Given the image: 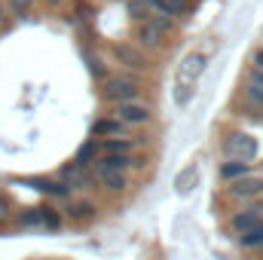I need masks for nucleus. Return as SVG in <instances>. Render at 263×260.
I'll return each instance as SVG.
<instances>
[{"label":"nucleus","instance_id":"obj_1","mask_svg":"<svg viewBox=\"0 0 263 260\" xmlns=\"http://www.w3.org/2000/svg\"><path fill=\"white\" fill-rule=\"evenodd\" d=\"M172 31H175L172 18H162V15L150 12V18L135 22V46H141V49H162Z\"/></svg>","mask_w":263,"mask_h":260},{"label":"nucleus","instance_id":"obj_2","mask_svg":"<svg viewBox=\"0 0 263 260\" xmlns=\"http://www.w3.org/2000/svg\"><path fill=\"white\" fill-rule=\"evenodd\" d=\"M141 95V77L129 73V70H120L114 77H104L101 83V98L110 101V104H123V101H138Z\"/></svg>","mask_w":263,"mask_h":260},{"label":"nucleus","instance_id":"obj_3","mask_svg":"<svg viewBox=\"0 0 263 260\" xmlns=\"http://www.w3.org/2000/svg\"><path fill=\"white\" fill-rule=\"evenodd\" d=\"M12 220H15V227H43V230H62V224H65L62 211H55V208H49V205L15 211Z\"/></svg>","mask_w":263,"mask_h":260},{"label":"nucleus","instance_id":"obj_4","mask_svg":"<svg viewBox=\"0 0 263 260\" xmlns=\"http://www.w3.org/2000/svg\"><path fill=\"white\" fill-rule=\"evenodd\" d=\"M223 153L230 159H239V162H254L257 153H260V144L251 135H227L223 138Z\"/></svg>","mask_w":263,"mask_h":260},{"label":"nucleus","instance_id":"obj_5","mask_svg":"<svg viewBox=\"0 0 263 260\" xmlns=\"http://www.w3.org/2000/svg\"><path fill=\"white\" fill-rule=\"evenodd\" d=\"M114 59L126 67L129 73L150 70V67H153V59H150L141 46H135V43H117V46H114Z\"/></svg>","mask_w":263,"mask_h":260},{"label":"nucleus","instance_id":"obj_6","mask_svg":"<svg viewBox=\"0 0 263 260\" xmlns=\"http://www.w3.org/2000/svg\"><path fill=\"white\" fill-rule=\"evenodd\" d=\"M257 224H263V196L260 199H254L245 211H233V217H230V233L233 236H245V233H251Z\"/></svg>","mask_w":263,"mask_h":260},{"label":"nucleus","instance_id":"obj_7","mask_svg":"<svg viewBox=\"0 0 263 260\" xmlns=\"http://www.w3.org/2000/svg\"><path fill=\"white\" fill-rule=\"evenodd\" d=\"M114 117L123 126H144L153 120V110L144 101H123V104H114Z\"/></svg>","mask_w":263,"mask_h":260},{"label":"nucleus","instance_id":"obj_8","mask_svg":"<svg viewBox=\"0 0 263 260\" xmlns=\"http://www.w3.org/2000/svg\"><path fill=\"white\" fill-rule=\"evenodd\" d=\"M227 196L236 199V202H254V199L263 196V178H254V175L239 178V181L227 184Z\"/></svg>","mask_w":263,"mask_h":260},{"label":"nucleus","instance_id":"obj_9","mask_svg":"<svg viewBox=\"0 0 263 260\" xmlns=\"http://www.w3.org/2000/svg\"><path fill=\"white\" fill-rule=\"evenodd\" d=\"M62 184L70 187V193H83V190H92L95 187V175L89 169H80L77 162H70L62 169Z\"/></svg>","mask_w":263,"mask_h":260},{"label":"nucleus","instance_id":"obj_10","mask_svg":"<svg viewBox=\"0 0 263 260\" xmlns=\"http://www.w3.org/2000/svg\"><path fill=\"white\" fill-rule=\"evenodd\" d=\"M92 175H95V181L107 190V193H126L129 190V175H123V172H114V169H104V165H92Z\"/></svg>","mask_w":263,"mask_h":260},{"label":"nucleus","instance_id":"obj_11","mask_svg":"<svg viewBox=\"0 0 263 260\" xmlns=\"http://www.w3.org/2000/svg\"><path fill=\"white\" fill-rule=\"evenodd\" d=\"M98 165L129 175V172H135V169H144V159H141V156H135V153H101Z\"/></svg>","mask_w":263,"mask_h":260},{"label":"nucleus","instance_id":"obj_12","mask_svg":"<svg viewBox=\"0 0 263 260\" xmlns=\"http://www.w3.org/2000/svg\"><path fill=\"white\" fill-rule=\"evenodd\" d=\"M202 67H205V55H202V52H190V55L184 59L181 70H178V83H184V86H196Z\"/></svg>","mask_w":263,"mask_h":260},{"label":"nucleus","instance_id":"obj_13","mask_svg":"<svg viewBox=\"0 0 263 260\" xmlns=\"http://www.w3.org/2000/svg\"><path fill=\"white\" fill-rule=\"evenodd\" d=\"M126 129H129V126H123L117 117H101V120H95V126H92V138H98V141L126 138Z\"/></svg>","mask_w":263,"mask_h":260},{"label":"nucleus","instance_id":"obj_14","mask_svg":"<svg viewBox=\"0 0 263 260\" xmlns=\"http://www.w3.org/2000/svg\"><path fill=\"white\" fill-rule=\"evenodd\" d=\"M144 6H147L153 15H162V18H172V22H184L187 12H190V9H184V6H178V3H172V0H144Z\"/></svg>","mask_w":263,"mask_h":260},{"label":"nucleus","instance_id":"obj_15","mask_svg":"<svg viewBox=\"0 0 263 260\" xmlns=\"http://www.w3.org/2000/svg\"><path fill=\"white\" fill-rule=\"evenodd\" d=\"M95 211H98V205L89 202V199H67V208H65V214L73 220V224H86V220H92Z\"/></svg>","mask_w":263,"mask_h":260},{"label":"nucleus","instance_id":"obj_16","mask_svg":"<svg viewBox=\"0 0 263 260\" xmlns=\"http://www.w3.org/2000/svg\"><path fill=\"white\" fill-rule=\"evenodd\" d=\"M34 190H40V193L52 196V199H70V187L62 184V181H52V178H31L28 181Z\"/></svg>","mask_w":263,"mask_h":260},{"label":"nucleus","instance_id":"obj_17","mask_svg":"<svg viewBox=\"0 0 263 260\" xmlns=\"http://www.w3.org/2000/svg\"><path fill=\"white\" fill-rule=\"evenodd\" d=\"M220 181L223 184H233V181H239V178H248L251 175V162H239V159H227L223 165H220Z\"/></svg>","mask_w":263,"mask_h":260},{"label":"nucleus","instance_id":"obj_18","mask_svg":"<svg viewBox=\"0 0 263 260\" xmlns=\"http://www.w3.org/2000/svg\"><path fill=\"white\" fill-rule=\"evenodd\" d=\"M98 159H101V144H98L95 138H89V141L77 150V159H73V162H77L80 169H89V165H95Z\"/></svg>","mask_w":263,"mask_h":260},{"label":"nucleus","instance_id":"obj_19","mask_svg":"<svg viewBox=\"0 0 263 260\" xmlns=\"http://www.w3.org/2000/svg\"><path fill=\"white\" fill-rule=\"evenodd\" d=\"M101 144V153H135V147L141 144L138 138H107V141H98Z\"/></svg>","mask_w":263,"mask_h":260},{"label":"nucleus","instance_id":"obj_20","mask_svg":"<svg viewBox=\"0 0 263 260\" xmlns=\"http://www.w3.org/2000/svg\"><path fill=\"white\" fill-rule=\"evenodd\" d=\"M196 181H199V169L196 165H187V169L175 178V190H178L181 196H187L193 187H196Z\"/></svg>","mask_w":263,"mask_h":260},{"label":"nucleus","instance_id":"obj_21","mask_svg":"<svg viewBox=\"0 0 263 260\" xmlns=\"http://www.w3.org/2000/svg\"><path fill=\"white\" fill-rule=\"evenodd\" d=\"M236 242L242 245V248H248V251H263V224H257L251 233H245V236H236Z\"/></svg>","mask_w":263,"mask_h":260},{"label":"nucleus","instance_id":"obj_22","mask_svg":"<svg viewBox=\"0 0 263 260\" xmlns=\"http://www.w3.org/2000/svg\"><path fill=\"white\" fill-rule=\"evenodd\" d=\"M6 3H9V12L15 18H28L31 9H34V0H6Z\"/></svg>","mask_w":263,"mask_h":260},{"label":"nucleus","instance_id":"obj_23","mask_svg":"<svg viewBox=\"0 0 263 260\" xmlns=\"http://www.w3.org/2000/svg\"><path fill=\"white\" fill-rule=\"evenodd\" d=\"M126 6H129V15L135 22H144V18H150V9L144 6V0H126Z\"/></svg>","mask_w":263,"mask_h":260},{"label":"nucleus","instance_id":"obj_24","mask_svg":"<svg viewBox=\"0 0 263 260\" xmlns=\"http://www.w3.org/2000/svg\"><path fill=\"white\" fill-rule=\"evenodd\" d=\"M251 65H254V70H260V73H263V46L251 55Z\"/></svg>","mask_w":263,"mask_h":260},{"label":"nucleus","instance_id":"obj_25","mask_svg":"<svg viewBox=\"0 0 263 260\" xmlns=\"http://www.w3.org/2000/svg\"><path fill=\"white\" fill-rule=\"evenodd\" d=\"M3 25H6V6L0 3V28H3Z\"/></svg>","mask_w":263,"mask_h":260},{"label":"nucleus","instance_id":"obj_26","mask_svg":"<svg viewBox=\"0 0 263 260\" xmlns=\"http://www.w3.org/2000/svg\"><path fill=\"white\" fill-rule=\"evenodd\" d=\"M172 3H178V6H184V9H190V3H193V0H172Z\"/></svg>","mask_w":263,"mask_h":260},{"label":"nucleus","instance_id":"obj_27","mask_svg":"<svg viewBox=\"0 0 263 260\" xmlns=\"http://www.w3.org/2000/svg\"><path fill=\"white\" fill-rule=\"evenodd\" d=\"M46 3H49V6H55V9H59V6H65V0H46Z\"/></svg>","mask_w":263,"mask_h":260},{"label":"nucleus","instance_id":"obj_28","mask_svg":"<svg viewBox=\"0 0 263 260\" xmlns=\"http://www.w3.org/2000/svg\"><path fill=\"white\" fill-rule=\"evenodd\" d=\"M6 220H9V217H3V214H0V230H3V227H6Z\"/></svg>","mask_w":263,"mask_h":260}]
</instances>
